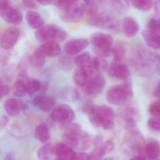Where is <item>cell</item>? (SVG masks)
<instances>
[{
    "mask_svg": "<svg viewBox=\"0 0 160 160\" xmlns=\"http://www.w3.org/2000/svg\"><path fill=\"white\" fill-rule=\"evenodd\" d=\"M86 114L90 122L96 128L106 130L114 127L115 113L109 106L94 104L87 110Z\"/></svg>",
    "mask_w": 160,
    "mask_h": 160,
    "instance_id": "obj_2",
    "label": "cell"
},
{
    "mask_svg": "<svg viewBox=\"0 0 160 160\" xmlns=\"http://www.w3.org/2000/svg\"><path fill=\"white\" fill-rule=\"evenodd\" d=\"M103 160H115L113 158H105V159H104Z\"/></svg>",
    "mask_w": 160,
    "mask_h": 160,
    "instance_id": "obj_56",
    "label": "cell"
},
{
    "mask_svg": "<svg viewBox=\"0 0 160 160\" xmlns=\"http://www.w3.org/2000/svg\"><path fill=\"white\" fill-rule=\"evenodd\" d=\"M78 0H54L55 5L61 10H64Z\"/></svg>",
    "mask_w": 160,
    "mask_h": 160,
    "instance_id": "obj_41",
    "label": "cell"
},
{
    "mask_svg": "<svg viewBox=\"0 0 160 160\" xmlns=\"http://www.w3.org/2000/svg\"><path fill=\"white\" fill-rule=\"evenodd\" d=\"M131 58L132 64L141 74L148 76L159 70V56L151 51L143 48L136 49Z\"/></svg>",
    "mask_w": 160,
    "mask_h": 160,
    "instance_id": "obj_1",
    "label": "cell"
},
{
    "mask_svg": "<svg viewBox=\"0 0 160 160\" xmlns=\"http://www.w3.org/2000/svg\"><path fill=\"white\" fill-rule=\"evenodd\" d=\"M132 5L139 9L144 11H149L153 7L152 0H128Z\"/></svg>",
    "mask_w": 160,
    "mask_h": 160,
    "instance_id": "obj_32",
    "label": "cell"
},
{
    "mask_svg": "<svg viewBox=\"0 0 160 160\" xmlns=\"http://www.w3.org/2000/svg\"><path fill=\"white\" fill-rule=\"evenodd\" d=\"M2 84V82H1V81H0V85H1Z\"/></svg>",
    "mask_w": 160,
    "mask_h": 160,
    "instance_id": "obj_59",
    "label": "cell"
},
{
    "mask_svg": "<svg viewBox=\"0 0 160 160\" xmlns=\"http://www.w3.org/2000/svg\"><path fill=\"white\" fill-rule=\"evenodd\" d=\"M88 40L85 38H76L68 41L64 46L67 54L74 55L80 53L88 47Z\"/></svg>",
    "mask_w": 160,
    "mask_h": 160,
    "instance_id": "obj_16",
    "label": "cell"
},
{
    "mask_svg": "<svg viewBox=\"0 0 160 160\" xmlns=\"http://www.w3.org/2000/svg\"><path fill=\"white\" fill-rule=\"evenodd\" d=\"M22 4L25 8L30 9L36 8L37 7L36 3L34 0H22Z\"/></svg>",
    "mask_w": 160,
    "mask_h": 160,
    "instance_id": "obj_45",
    "label": "cell"
},
{
    "mask_svg": "<svg viewBox=\"0 0 160 160\" xmlns=\"http://www.w3.org/2000/svg\"><path fill=\"white\" fill-rule=\"evenodd\" d=\"M130 160H146V159L143 155L141 154V155L132 157V158Z\"/></svg>",
    "mask_w": 160,
    "mask_h": 160,
    "instance_id": "obj_54",
    "label": "cell"
},
{
    "mask_svg": "<svg viewBox=\"0 0 160 160\" xmlns=\"http://www.w3.org/2000/svg\"><path fill=\"white\" fill-rule=\"evenodd\" d=\"M39 3L43 6H47L50 4L53 0H36Z\"/></svg>",
    "mask_w": 160,
    "mask_h": 160,
    "instance_id": "obj_50",
    "label": "cell"
},
{
    "mask_svg": "<svg viewBox=\"0 0 160 160\" xmlns=\"http://www.w3.org/2000/svg\"><path fill=\"white\" fill-rule=\"evenodd\" d=\"M106 85V80L101 74L94 75L82 87L84 92L87 96L94 97L101 93Z\"/></svg>",
    "mask_w": 160,
    "mask_h": 160,
    "instance_id": "obj_10",
    "label": "cell"
},
{
    "mask_svg": "<svg viewBox=\"0 0 160 160\" xmlns=\"http://www.w3.org/2000/svg\"><path fill=\"white\" fill-rule=\"evenodd\" d=\"M85 8L83 4L78 1L62 10L60 18L63 21L67 23L78 22L84 16Z\"/></svg>",
    "mask_w": 160,
    "mask_h": 160,
    "instance_id": "obj_9",
    "label": "cell"
},
{
    "mask_svg": "<svg viewBox=\"0 0 160 160\" xmlns=\"http://www.w3.org/2000/svg\"><path fill=\"white\" fill-rule=\"evenodd\" d=\"M62 96L66 100L73 102L80 98V94L74 88L68 87L64 90Z\"/></svg>",
    "mask_w": 160,
    "mask_h": 160,
    "instance_id": "obj_36",
    "label": "cell"
},
{
    "mask_svg": "<svg viewBox=\"0 0 160 160\" xmlns=\"http://www.w3.org/2000/svg\"><path fill=\"white\" fill-rule=\"evenodd\" d=\"M10 91V87L8 86L1 85L0 86V99L4 96L7 95Z\"/></svg>",
    "mask_w": 160,
    "mask_h": 160,
    "instance_id": "obj_47",
    "label": "cell"
},
{
    "mask_svg": "<svg viewBox=\"0 0 160 160\" xmlns=\"http://www.w3.org/2000/svg\"><path fill=\"white\" fill-rule=\"evenodd\" d=\"M94 75L87 66L78 67L74 71L73 80L76 85L82 88Z\"/></svg>",
    "mask_w": 160,
    "mask_h": 160,
    "instance_id": "obj_18",
    "label": "cell"
},
{
    "mask_svg": "<svg viewBox=\"0 0 160 160\" xmlns=\"http://www.w3.org/2000/svg\"><path fill=\"white\" fill-rule=\"evenodd\" d=\"M91 144V138L87 132L82 131L78 142L77 149L80 151L87 150Z\"/></svg>",
    "mask_w": 160,
    "mask_h": 160,
    "instance_id": "obj_33",
    "label": "cell"
},
{
    "mask_svg": "<svg viewBox=\"0 0 160 160\" xmlns=\"http://www.w3.org/2000/svg\"><path fill=\"white\" fill-rule=\"evenodd\" d=\"M147 126L150 130L154 131H159L160 129V117H154L150 118L147 122Z\"/></svg>",
    "mask_w": 160,
    "mask_h": 160,
    "instance_id": "obj_42",
    "label": "cell"
},
{
    "mask_svg": "<svg viewBox=\"0 0 160 160\" xmlns=\"http://www.w3.org/2000/svg\"><path fill=\"white\" fill-rule=\"evenodd\" d=\"M147 29L152 32L160 33V19L158 16L150 18L147 23Z\"/></svg>",
    "mask_w": 160,
    "mask_h": 160,
    "instance_id": "obj_39",
    "label": "cell"
},
{
    "mask_svg": "<svg viewBox=\"0 0 160 160\" xmlns=\"http://www.w3.org/2000/svg\"><path fill=\"white\" fill-rule=\"evenodd\" d=\"M33 105L45 112H49L53 110L55 105L54 98L45 95L36 96L33 100Z\"/></svg>",
    "mask_w": 160,
    "mask_h": 160,
    "instance_id": "obj_15",
    "label": "cell"
},
{
    "mask_svg": "<svg viewBox=\"0 0 160 160\" xmlns=\"http://www.w3.org/2000/svg\"><path fill=\"white\" fill-rule=\"evenodd\" d=\"M39 49L44 53L45 56L49 57H56L61 52V47L57 42L54 41L45 42Z\"/></svg>",
    "mask_w": 160,
    "mask_h": 160,
    "instance_id": "obj_23",
    "label": "cell"
},
{
    "mask_svg": "<svg viewBox=\"0 0 160 160\" xmlns=\"http://www.w3.org/2000/svg\"><path fill=\"white\" fill-rule=\"evenodd\" d=\"M108 73L112 78L118 80L125 81L130 77V71L128 67L125 64L121 62H116L108 66Z\"/></svg>",
    "mask_w": 160,
    "mask_h": 160,
    "instance_id": "obj_13",
    "label": "cell"
},
{
    "mask_svg": "<svg viewBox=\"0 0 160 160\" xmlns=\"http://www.w3.org/2000/svg\"><path fill=\"white\" fill-rule=\"evenodd\" d=\"M19 31L17 27H12L7 29L1 37V47L6 50L12 48L18 41Z\"/></svg>",
    "mask_w": 160,
    "mask_h": 160,
    "instance_id": "obj_14",
    "label": "cell"
},
{
    "mask_svg": "<svg viewBox=\"0 0 160 160\" xmlns=\"http://www.w3.org/2000/svg\"><path fill=\"white\" fill-rule=\"evenodd\" d=\"M38 41L41 43L49 41H64L67 37V32L62 28L54 24H48L39 28L35 33Z\"/></svg>",
    "mask_w": 160,
    "mask_h": 160,
    "instance_id": "obj_7",
    "label": "cell"
},
{
    "mask_svg": "<svg viewBox=\"0 0 160 160\" xmlns=\"http://www.w3.org/2000/svg\"><path fill=\"white\" fill-rule=\"evenodd\" d=\"M1 13L3 19L10 24L18 25L22 22V14L17 8L9 6Z\"/></svg>",
    "mask_w": 160,
    "mask_h": 160,
    "instance_id": "obj_17",
    "label": "cell"
},
{
    "mask_svg": "<svg viewBox=\"0 0 160 160\" xmlns=\"http://www.w3.org/2000/svg\"><path fill=\"white\" fill-rule=\"evenodd\" d=\"M12 93L17 97H22L27 94L24 81L21 79L17 80L13 84Z\"/></svg>",
    "mask_w": 160,
    "mask_h": 160,
    "instance_id": "obj_35",
    "label": "cell"
},
{
    "mask_svg": "<svg viewBox=\"0 0 160 160\" xmlns=\"http://www.w3.org/2000/svg\"><path fill=\"white\" fill-rule=\"evenodd\" d=\"M91 0H83L84 2H85L86 3H88L91 2Z\"/></svg>",
    "mask_w": 160,
    "mask_h": 160,
    "instance_id": "obj_57",
    "label": "cell"
},
{
    "mask_svg": "<svg viewBox=\"0 0 160 160\" xmlns=\"http://www.w3.org/2000/svg\"><path fill=\"white\" fill-rule=\"evenodd\" d=\"M133 96L131 83L125 82L120 84L111 87L106 94L107 101L114 105L126 104Z\"/></svg>",
    "mask_w": 160,
    "mask_h": 160,
    "instance_id": "obj_4",
    "label": "cell"
},
{
    "mask_svg": "<svg viewBox=\"0 0 160 160\" xmlns=\"http://www.w3.org/2000/svg\"><path fill=\"white\" fill-rule=\"evenodd\" d=\"M114 8L120 13L126 12L129 8V2L128 0H111Z\"/></svg>",
    "mask_w": 160,
    "mask_h": 160,
    "instance_id": "obj_37",
    "label": "cell"
},
{
    "mask_svg": "<svg viewBox=\"0 0 160 160\" xmlns=\"http://www.w3.org/2000/svg\"><path fill=\"white\" fill-rule=\"evenodd\" d=\"M53 160H63L59 158H55Z\"/></svg>",
    "mask_w": 160,
    "mask_h": 160,
    "instance_id": "obj_58",
    "label": "cell"
},
{
    "mask_svg": "<svg viewBox=\"0 0 160 160\" xmlns=\"http://www.w3.org/2000/svg\"><path fill=\"white\" fill-rule=\"evenodd\" d=\"M71 55H65L62 56L58 62V66L63 71H68L73 68L75 63Z\"/></svg>",
    "mask_w": 160,
    "mask_h": 160,
    "instance_id": "obj_31",
    "label": "cell"
},
{
    "mask_svg": "<svg viewBox=\"0 0 160 160\" xmlns=\"http://www.w3.org/2000/svg\"><path fill=\"white\" fill-rule=\"evenodd\" d=\"M102 141V137L101 135H98L96 137H95V145L96 146L99 145L101 143V142Z\"/></svg>",
    "mask_w": 160,
    "mask_h": 160,
    "instance_id": "obj_52",
    "label": "cell"
},
{
    "mask_svg": "<svg viewBox=\"0 0 160 160\" xmlns=\"http://www.w3.org/2000/svg\"><path fill=\"white\" fill-rule=\"evenodd\" d=\"M26 21L32 29H39L43 27L44 21L41 15L36 11L30 10L25 15Z\"/></svg>",
    "mask_w": 160,
    "mask_h": 160,
    "instance_id": "obj_24",
    "label": "cell"
},
{
    "mask_svg": "<svg viewBox=\"0 0 160 160\" xmlns=\"http://www.w3.org/2000/svg\"><path fill=\"white\" fill-rule=\"evenodd\" d=\"M24 82L26 88V93L29 95H34L41 89V82L38 80L29 79Z\"/></svg>",
    "mask_w": 160,
    "mask_h": 160,
    "instance_id": "obj_34",
    "label": "cell"
},
{
    "mask_svg": "<svg viewBox=\"0 0 160 160\" xmlns=\"http://www.w3.org/2000/svg\"><path fill=\"white\" fill-rule=\"evenodd\" d=\"M145 145V140L140 131L131 129L124 136L121 144L124 154L130 157L141 155Z\"/></svg>",
    "mask_w": 160,
    "mask_h": 160,
    "instance_id": "obj_3",
    "label": "cell"
},
{
    "mask_svg": "<svg viewBox=\"0 0 160 160\" xmlns=\"http://www.w3.org/2000/svg\"><path fill=\"white\" fill-rule=\"evenodd\" d=\"M154 96L156 97V98H160V83H158L156 87V88L154 91Z\"/></svg>",
    "mask_w": 160,
    "mask_h": 160,
    "instance_id": "obj_51",
    "label": "cell"
},
{
    "mask_svg": "<svg viewBox=\"0 0 160 160\" xmlns=\"http://www.w3.org/2000/svg\"><path fill=\"white\" fill-rule=\"evenodd\" d=\"M126 48L125 44L120 41H116L113 44L111 54L116 62H120L126 56Z\"/></svg>",
    "mask_w": 160,
    "mask_h": 160,
    "instance_id": "obj_26",
    "label": "cell"
},
{
    "mask_svg": "<svg viewBox=\"0 0 160 160\" xmlns=\"http://www.w3.org/2000/svg\"><path fill=\"white\" fill-rule=\"evenodd\" d=\"M93 26L115 32L118 31L119 24L117 19L112 15L104 12L98 13Z\"/></svg>",
    "mask_w": 160,
    "mask_h": 160,
    "instance_id": "obj_11",
    "label": "cell"
},
{
    "mask_svg": "<svg viewBox=\"0 0 160 160\" xmlns=\"http://www.w3.org/2000/svg\"><path fill=\"white\" fill-rule=\"evenodd\" d=\"M72 160H90L89 155L85 153H75V156Z\"/></svg>",
    "mask_w": 160,
    "mask_h": 160,
    "instance_id": "obj_46",
    "label": "cell"
},
{
    "mask_svg": "<svg viewBox=\"0 0 160 160\" xmlns=\"http://www.w3.org/2000/svg\"><path fill=\"white\" fill-rule=\"evenodd\" d=\"M8 122V119L7 117L5 116H3L0 121V129L4 128L7 124Z\"/></svg>",
    "mask_w": 160,
    "mask_h": 160,
    "instance_id": "obj_49",
    "label": "cell"
},
{
    "mask_svg": "<svg viewBox=\"0 0 160 160\" xmlns=\"http://www.w3.org/2000/svg\"><path fill=\"white\" fill-rule=\"evenodd\" d=\"M25 105L22 101L18 99L10 98L7 100L4 103V109L9 116L18 115L25 109Z\"/></svg>",
    "mask_w": 160,
    "mask_h": 160,
    "instance_id": "obj_19",
    "label": "cell"
},
{
    "mask_svg": "<svg viewBox=\"0 0 160 160\" xmlns=\"http://www.w3.org/2000/svg\"><path fill=\"white\" fill-rule=\"evenodd\" d=\"M117 118L122 127L126 129H131L141 120V112L136 104L126 103L118 110Z\"/></svg>",
    "mask_w": 160,
    "mask_h": 160,
    "instance_id": "obj_5",
    "label": "cell"
},
{
    "mask_svg": "<svg viewBox=\"0 0 160 160\" xmlns=\"http://www.w3.org/2000/svg\"><path fill=\"white\" fill-rule=\"evenodd\" d=\"M105 155V152L99 145L89 155L90 160H102V158Z\"/></svg>",
    "mask_w": 160,
    "mask_h": 160,
    "instance_id": "obj_40",
    "label": "cell"
},
{
    "mask_svg": "<svg viewBox=\"0 0 160 160\" xmlns=\"http://www.w3.org/2000/svg\"><path fill=\"white\" fill-rule=\"evenodd\" d=\"M9 6V0H0V12Z\"/></svg>",
    "mask_w": 160,
    "mask_h": 160,
    "instance_id": "obj_48",
    "label": "cell"
},
{
    "mask_svg": "<svg viewBox=\"0 0 160 160\" xmlns=\"http://www.w3.org/2000/svg\"><path fill=\"white\" fill-rule=\"evenodd\" d=\"M87 66L91 69L94 75H96L101 74V72L107 70L108 64L104 58L97 56L92 58Z\"/></svg>",
    "mask_w": 160,
    "mask_h": 160,
    "instance_id": "obj_25",
    "label": "cell"
},
{
    "mask_svg": "<svg viewBox=\"0 0 160 160\" xmlns=\"http://www.w3.org/2000/svg\"><path fill=\"white\" fill-rule=\"evenodd\" d=\"M29 61L30 63L34 67H41L45 64L46 56L38 48L29 57Z\"/></svg>",
    "mask_w": 160,
    "mask_h": 160,
    "instance_id": "obj_29",
    "label": "cell"
},
{
    "mask_svg": "<svg viewBox=\"0 0 160 160\" xmlns=\"http://www.w3.org/2000/svg\"><path fill=\"white\" fill-rule=\"evenodd\" d=\"M91 43L95 54L101 58H108L111 54L113 39L111 35L97 32L92 35Z\"/></svg>",
    "mask_w": 160,
    "mask_h": 160,
    "instance_id": "obj_6",
    "label": "cell"
},
{
    "mask_svg": "<svg viewBox=\"0 0 160 160\" xmlns=\"http://www.w3.org/2000/svg\"><path fill=\"white\" fill-rule=\"evenodd\" d=\"M123 32L126 36L132 38L135 36L140 30L137 22L132 17H128L124 19L122 24Z\"/></svg>",
    "mask_w": 160,
    "mask_h": 160,
    "instance_id": "obj_21",
    "label": "cell"
},
{
    "mask_svg": "<svg viewBox=\"0 0 160 160\" xmlns=\"http://www.w3.org/2000/svg\"><path fill=\"white\" fill-rule=\"evenodd\" d=\"M54 145L50 143L46 144L38 150L37 156L39 160H50L53 154Z\"/></svg>",
    "mask_w": 160,
    "mask_h": 160,
    "instance_id": "obj_30",
    "label": "cell"
},
{
    "mask_svg": "<svg viewBox=\"0 0 160 160\" xmlns=\"http://www.w3.org/2000/svg\"><path fill=\"white\" fill-rule=\"evenodd\" d=\"M149 112L150 114L155 117H160V101H156L152 102L149 107Z\"/></svg>",
    "mask_w": 160,
    "mask_h": 160,
    "instance_id": "obj_43",
    "label": "cell"
},
{
    "mask_svg": "<svg viewBox=\"0 0 160 160\" xmlns=\"http://www.w3.org/2000/svg\"><path fill=\"white\" fill-rule=\"evenodd\" d=\"M50 118L54 122L59 123L66 128L74 120L75 115L69 105L63 104L54 109L51 114Z\"/></svg>",
    "mask_w": 160,
    "mask_h": 160,
    "instance_id": "obj_8",
    "label": "cell"
},
{
    "mask_svg": "<svg viewBox=\"0 0 160 160\" xmlns=\"http://www.w3.org/2000/svg\"><path fill=\"white\" fill-rule=\"evenodd\" d=\"M82 131L80 126L77 123H71L67 126L63 136L64 143L71 148H77Z\"/></svg>",
    "mask_w": 160,
    "mask_h": 160,
    "instance_id": "obj_12",
    "label": "cell"
},
{
    "mask_svg": "<svg viewBox=\"0 0 160 160\" xmlns=\"http://www.w3.org/2000/svg\"><path fill=\"white\" fill-rule=\"evenodd\" d=\"M100 145L102 148L105 154H109L113 150L114 148V144L111 141H107L101 143Z\"/></svg>",
    "mask_w": 160,
    "mask_h": 160,
    "instance_id": "obj_44",
    "label": "cell"
},
{
    "mask_svg": "<svg viewBox=\"0 0 160 160\" xmlns=\"http://www.w3.org/2000/svg\"><path fill=\"white\" fill-rule=\"evenodd\" d=\"M54 153L56 158L63 160H72L76 153L72 148L64 143H59L54 145Z\"/></svg>",
    "mask_w": 160,
    "mask_h": 160,
    "instance_id": "obj_20",
    "label": "cell"
},
{
    "mask_svg": "<svg viewBox=\"0 0 160 160\" xmlns=\"http://www.w3.org/2000/svg\"><path fill=\"white\" fill-rule=\"evenodd\" d=\"M4 160H16L14 155L12 153H8L5 158Z\"/></svg>",
    "mask_w": 160,
    "mask_h": 160,
    "instance_id": "obj_55",
    "label": "cell"
},
{
    "mask_svg": "<svg viewBox=\"0 0 160 160\" xmlns=\"http://www.w3.org/2000/svg\"><path fill=\"white\" fill-rule=\"evenodd\" d=\"M34 136L37 140L42 143L48 142L50 138L49 128L48 125L45 123L39 125L36 128Z\"/></svg>",
    "mask_w": 160,
    "mask_h": 160,
    "instance_id": "obj_27",
    "label": "cell"
},
{
    "mask_svg": "<svg viewBox=\"0 0 160 160\" xmlns=\"http://www.w3.org/2000/svg\"><path fill=\"white\" fill-rule=\"evenodd\" d=\"M160 143L156 140H152L147 144L145 148L146 155L150 160L157 159L160 154Z\"/></svg>",
    "mask_w": 160,
    "mask_h": 160,
    "instance_id": "obj_28",
    "label": "cell"
},
{
    "mask_svg": "<svg viewBox=\"0 0 160 160\" xmlns=\"http://www.w3.org/2000/svg\"><path fill=\"white\" fill-rule=\"evenodd\" d=\"M142 35L147 44L149 47L154 49H159L160 32H152L146 29L143 30Z\"/></svg>",
    "mask_w": 160,
    "mask_h": 160,
    "instance_id": "obj_22",
    "label": "cell"
},
{
    "mask_svg": "<svg viewBox=\"0 0 160 160\" xmlns=\"http://www.w3.org/2000/svg\"><path fill=\"white\" fill-rule=\"evenodd\" d=\"M159 160V159H154V160Z\"/></svg>",
    "mask_w": 160,
    "mask_h": 160,
    "instance_id": "obj_60",
    "label": "cell"
},
{
    "mask_svg": "<svg viewBox=\"0 0 160 160\" xmlns=\"http://www.w3.org/2000/svg\"><path fill=\"white\" fill-rule=\"evenodd\" d=\"M92 57L88 52H85L78 55L75 60V63L78 67H85L88 65Z\"/></svg>",
    "mask_w": 160,
    "mask_h": 160,
    "instance_id": "obj_38",
    "label": "cell"
},
{
    "mask_svg": "<svg viewBox=\"0 0 160 160\" xmlns=\"http://www.w3.org/2000/svg\"><path fill=\"white\" fill-rule=\"evenodd\" d=\"M160 1L157 0L155 3V9L156 12V14H157L158 16L160 15Z\"/></svg>",
    "mask_w": 160,
    "mask_h": 160,
    "instance_id": "obj_53",
    "label": "cell"
}]
</instances>
